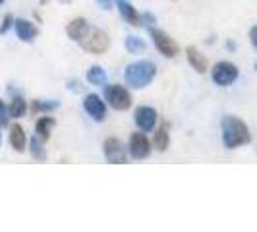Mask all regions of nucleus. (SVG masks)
Returning a JSON list of instances; mask_svg holds the SVG:
<instances>
[{
  "label": "nucleus",
  "instance_id": "nucleus-30",
  "mask_svg": "<svg viewBox=\"0 0 257 232\" xmlns=\"http://www.w3.org/2000/svg\"><path fill=\"white\" fill-rule=\"evenodd\" d=\"M0 128H2V126H0ZM0 143H2V136H0Z\"/></svg>",
  "mask_w": 257,
  "mask_h": 232
},
{
  "label": "nucleus",
  "instance_id": "nucleus-9",
  "mask_svg": "<svg viewBox=\"0 0 257 232\" xmlns=\"http://www.w3.org/2000/svg\"><path fill=\"white\" fill-rule=\"evenodd\" d=\"M83 108H85V112H87L93 120H97V122H103L104 118H106V106H104V101L99 97V95H95V93L85 95V99H83Z\"/></svg>",
  "mask_w": 257,
  "mask_h": 232
},
{
  "label": "nucleus",
  "instance_id": "nucleus-27",
  "mask_svg": "<svg viewBox=\"0 0 257 232\" xmlns=\"http://www.w3.org/2000/svg\"><path fill=\"white\" fill-rule=\"evenodd\" d=\"M103 10H110L112 8V0H95Z\"/></svg>",
  "mask_w": 257,
  "mask_h": 232
},
{
  "label": "nucleus",
  "instance_id": "nucleus-13",
  "mask_svg": "<svg viewBox=\"0 0 257 232\" xmlns=\"http://www.w3.org/2000/svg\"><path fill=\"white\" fill-rule=\"evenodd\" d=\"M186 56H188V62H190V66H192L197 74H205L207 66H209V64H207V58L201 54V52L197 51L195 47H192V45H190V47L186 49Z\"/></svg>",
  "mask_w": 257,
  "mask_h": 232
},
{
  "label": "nucleus",
  "instance_id": "nucleus-19",
  "mask_svg": "<svg viewBox=\"0 0 257 232\" xmlns=\"http://www.w3.org/2000/svg\"><path fill=\"white\" fill-rule=\"evenodd\" d=\"M87 81L91 85H97V87H103L106 83V72H104L101 66H91L87 70Z\"/></svg>",
  "mask_w": 257,
  "mask_h": 232
},
{
  "label": "nucleus",
  "instance_id": "nucleus-11",
  "mask_svg": "<svg viewBox=\"0 0 257 232\" xmlns=\"http://www.w3.org/2000/svg\"><path fill=\"white\" fill-rule=\"evenodd\" d=\"M89 22L87 20H83V18H76V20H72L68 26H66V33H68V37L72 39V41H77V43H81L83 39L87 37V33H89Z\"/></svg>",
  "mask_w": 257,
  "mask_h": 232
},
{
  "label": "nucleus",
  "instance_id": "nucleus-4",
  "mask_svg": "<svg viewBox=\"0 0 257 232\" xmlns=\"http://www.w3.org/2000/svg\"><path fill=\"white\" fill-rule=\"evenodd\" d=\"M81 47H83V51L91 52V54H103L110 47V39L103 29L95 27V29H89L87 37L81 41Z\"/></svg>",
  "mask_w": 257,
  "mask_h": 232
},
{
  "label": "nucleus",
  "instance_id": "nucleus-21",
  "mask_svg": "<svg viewBox=\"0 0 257 232\" xmlns=\"http://www.w3.org/2000/svg\"><path fill=\"white\" fill-rule=\"evenodd\" d=\"M126 51L132 52V54H138V52H143L147 49V45H145V41L142 37H134V35H130L126 37Z\"/></svg>",
  "mask_w": 257,
  "mask_h": 232
},
{
  "label": "nucleus",
  "instance_id": "nucleus-10",
  "mask_svg": "<svg viewBox=\"0 0 257 232\" xmlns=\"http://www.w3.org/2000/svg\"><path fill=\"white\" fill-rule=\"evenodd\" d=\"M157 110L153 106H138L136 108V124L142 132H153V128L157 126Z\"/></svg>",
  "mask_w": 257,
  "mask_h": 232
},
{
  "label": "nucleus",
  "instance_id": "nucleus-24",
  "mask_svg": "<svg viewBox=\"0 0 257 232\" xmlns=\"http://www.w3.org/2000/svg\"><path fill=\"white\" fill-rule=\"evenodd\" d=\"M8 108L4 106V103H2V99H0V126H6L8 124Z\"/></svg>",
  "mask_w": 257,
  "mask_h": 232
},
{
  "label": "nucleus",
  "instance_id": "nucleus-7",
  "mask_svg": "<svg viewBox=\"0 0 257 232\" xmlns=\"http://www.w3.org/2000/svg\"><path fill=\"white\" fill-rule=\"evenodd\" d=\"M130 155L136 161H143L151 155V143L143 132H134L130 136Z\"/></svg>",
  "mask_w": 257,
  "mask_h": 232
},
{
  "label": "nucleus",
  "instance_id": "nucleus-31",
  "mask_svg": "<svg viewBox=\"0 0 257 232\" xmlns=\"http://www.w3.org/2000/svg\"><path fill=\"white\" fill-rule=\"evenodd\" d=\"M0 4H4V0H0Z\"/></svg>",
  "mask_w": 257,
  "mask_h": 232
},
{
  "label": "nucleus",
  "instance_id": "nucleus-26",
  "mask_svg": "<svg viewBox=\"0 0 257 232\" xmlns=\"http://www.w3.org/2000/svg\"><path fill=\"white\" fill-rule=\"evenodd\" d=\"M249 41H251V45H253V49H257V26L251 27L249 29Z\"/></svg>",
  "mask_w": 257,
  "mask_h": 232
},
{
  "label": "nucleus",
  "instance_id": "nucleus-20",
  "mask_svg": "<svg viewBox=\"0 0 257 232\" xmlns=\"http://www.w3.org/2000/svg\"><path fill=\"white\" fill-rule=\"evenodd\" d=\"M29 151H31L35 161H47V151H45L43 140H41L39 136H35V138L29 142Z\"/></svg>",
  "mask_w": 257,
  "mask_h": 232
},
{
  "label": "nucleus",
  "instance_id": "nucleus-22",
  "mask_svg": "<svg viewBox=\"0 0 257 232\" xmlns=\"http://www.w3.org/2000/svg\"><path fill=\"white\" fill-rule=\"evenodd\" d=\"M60 106V103L58 101H33L31 103V110L33 112H51V110H54V108H58Z\"/></svg>",
  "mask_w": 257,
  "mask_h": 232
},
{
  "label": "nucleus",
  "instance_id": "nucleus-6",
  "mask_svg": "<svg viewBox=\"0 0 257 232\" xmlns=\"http://www.w3.org/2000/svg\"><path fill=\"white\" fill-rule=\"evenodd\" d=\"M151 39H153L155 47H157V51L161 52L163 56H167V58H174L176 54H178V45H176V41L170 37L168 33L165 31H161V29H151Z\"/></svg>",
  "mask_w": 257,
  "mask_h": 232
},
{
  "label": "nucleus",
  "instance_id": "nucleus-17",
  "mask_svg": "<svg viewBox=\"0 0 257 232\" xmlns=\"http://www.w3.org/2000/svg\"><path fill=\"white\" fill-rule=\"evenodd\" d=\"M153 145L157 147V151H167L168 145H170V134H168V126H161V128L155 132V140Z\"/></svg>",
  "mask_w": 257,
  "mask_h": 232
},
{
  "label": "nucleus",
  "instance_id": "nucleus-2",
  "mask_svg": "<svg viewBox=\"0 0 257 232\" xmlns=\"http://www.w3.org/2000/svg\"><path fill=\"white\" fill-rule=\"evenodd\" d=\"M157 74V66L149 60H138L132 62L124 72V81L128 83L132 89H143L145 85H149L153 81Z\"/></svg>",
  "mask_w": 257,
  "mask_h": 232
},
{
  "label": "nucleus",
  "instance_id": "nucleus-15",
  "mask_svg": "<svg viewBox=\"0 0 257 232\" xmlns=\"http://www.w3.org/2000/svg\"><path fill=\"white\" fill-rule=\"evenodd\" d=\"M10 145L14 147V151L22 153L26 151V145H27V138H26V132L20 124H14L10 128Z\"/></svg>",
  "mask_w": 257,
  "mask_h": 232
},
{
  "label": "nucleus",
  "instance_id": "nucleus-16",
  "mask_svg": "<svg viewBox=\"0 0 257 232\" xmlns=\"http://www.w3.org/2000/svg\"><path fill=\"white\" fill-rule=\"evenodd\" d=\"M54 124H56V120L51 118V116H41V118L37 120L35 130H37V136L43 140V142H47V140L51 138V130Z\"/></svg>",
  "mask_w": 257,
  "mask_h": 232
},
{
  "label": "nucleus",
  "instance_id": "nucleus-23",
  "mask_svg": "<svg viewBox=\"0 0 257 232\" xmlns=\"http://www.w3.org/2000/svg\"><path fill=\"white\" fill-rule=\"evenodd\" d=\"M155 24H157V18H155V14H151V12L140 14V26H145L147 29H153Z\"/></svg>",
  "mask_w": 257,
  "mask_h": 232
},
{
  "label": "nucleus",
  "instance_id": "nucleus-12",
  "mask_svg": "<svg viewBox=\"0 0 257 232\" xmlns=\"http://www.w3.org/2000/svg\"><path fill=\"white\" fill-rule=\"evenodd\" d=\"M14 27H16L18 39H22L24 43H31L39 33L37 27L33 26L31 22H27V20H14Z\"/></svg>",
  "mask_w": 257,
  "mask_h": 232
},
{
  "label": "nucleus",
  "instance_id": "nucleus-29",
  "mask_svg": "<svg viewBox=\"0 0 257 232\" xmlns=\"http://www.w3.org/2000/svg\"><path fill=\"white\" fill-rule=\"evenodd\" d=\"M60 2H62V4H70V2H72V0H60Z\"/></svg>",
  "mask_w": 257,
  "mask_h": 232
},
{
  "label": "nucleus",
  "instance_id": "nucleus-18",
  "mask_svg": "<svg viewBox=\"0 0 257 232\" xmlns=\"http://www.w3.org/2000/svg\"><path fill=\"white\" fill-rule=\"evenodd\" d=\"M27 112V103L24 97H20V95H16L12 101H10V106H8V114L12 116V118H22V116H26Z\"/></svg>",
  "mask_w": 257,
  "mask_h": 232
},
{
  "label": "nucleus",
  "instance_id": "nucleus-32",
  "mask_svg": "<svg viewBox=\"0 0 257 232\" xmlns=\"http://www.w3.org/2000/svg\"><path fill=\"white\" fill-rule=\"evenodd\" d=\"M255 70H257V62H255Z\"/></svg>",
  "mask_w": 257,
  "mask_h": 232
},
{
  "label": "nucleus",
  "instance_id": "nucleus-1",
  "mask_svg": "<svg viewBox=\"0 0 257 232\" xmlns=\"http://www.w3.org/2000/svg\"><path fill=\"white\" fill-rule=\"evenodd\" d=\"M222 142L228 149H236L240 145H245V143L251 142V136H249V128L247 124L242 122L240 118L236 116H224L222 122Z\"/></svg>",
  "mask_w": 257,
  "mask_h": 232
},
{
  "label": "nucleus",
  "instance_id": "nucleus-14",
  "mask_svg": "<svg viewBox=\"0 0 257 232\" xmlns=\"http://www.w3.org/2000/svg\"><path fill=\"white\" fill-rule=\"evenodd\" d=\"M118 6V12L122 14V18L128 22L130 26H140V12L130 4L128 0H114Z\"/></svg>",
  "mask_w": 257,
  "mask_h": 232
},
{
  "label": "nucleus",
  "instance_id": "nucleus-8",
  "mask_svg": "<svg viewBox=\"0 0 257 232\" xmlns=\"http://www.w3.org/2000/svg\"><path fill=\"white\" fill-rule=\"evenodd\" d=\"M103 151L108 163H112V165H124V163H126V149H124V145L120 143V140H116V138L104 140Z\"/></svg>",
  "mask_w": 257,
  "mask_h": 232
},
{
  "label": "nucleus",
  "instance_id": "nucleus-25",
  "mask_svg": "<svg viewBox=\"0 0 257 232\" xmlns=\"http://www.w3.org/2000/svg\"><path fill=\"white\" fill-rule=\"evenodd\" d=\"M12 24H14V18H12V16H10V14H8V16L4 18V22H2V26H0V33H2V35H4V33H8V29L12 27Z\"/></svg>",
  "mask_w": 257,
  "mask_h": 232
},
{
  "label": "nucleus",
  "instance_id": "nucleus-28",
  "mask_svg": "<svg viewBox=\"0 0 257 232\" xmlns=\"http://www.w3.org/2000/svg\"><path fill=\"white\" fill-rule=\"evenodd\" d=\"M68 89L72 91H81V85H79V81H76V79H74V81H68Z\"/></svg>",
  "mask_w": 257,
  "mask_h": 232
},
{
  "label": "nucleus",
  "instance_id": "nucleus-3",
  "mask_svg": "<svg viewBox=\"0 0 257 232\" xmlns=\"http://www.w3.org/2000/svg\"><path fill=\"white\" fill-rule=\"evenodd\" d=\"M104 101L114 110H128L132 106V95L124 85H106L104 87Z\"/></svg>",
  "mask_w": 257,
  "mask_h": 232
},
{
  "label": "nucleus",
  "instance_id": "nucleus-5",
  "mask_svg": "<svg viewBox=\"0 0 257 232\" xmlns=\"http://www.w3.org/2000/svg\"><path fill=\"white\" fill-rule=\"evenodd\" d=\"M211 76H213V81L217 85L228 87V85H232L238 79V68L232 64V62H228V60H220V62H217V64L213 66Z\"/></svg>",
  "mask_w": 257,
  "mask_h": 232
}]
</instances>
